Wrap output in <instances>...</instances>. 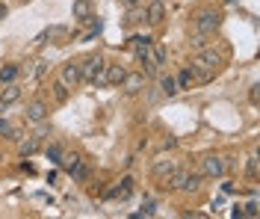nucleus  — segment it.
<instances>
[{
  "instance_id": "f257e3e1",
  "label": "nucleus",
  "mask_w": 260,
  "mask_h": 219,
  "mask_svg": "<svg viewBox=\"0 0 260 219\" xmlns=\"http://www.w3.org/2000/svg\"><path fill=\"white\" fill-rule=\"evenodd\" d=\"M104 56L101 53H89L80 62V83H92V86H104Z\"/></svg>"
},
{
  "instance_id": "f03ea898",
  "label": "nucleus",
  "mask_w": 260,
  "mask_h": 219,
  "mask_svg": "<svg viewBox=\"0 0 260 219\" xmlns=\"http://www.w3.org/2000/svg\"><path fill=\"white\" fill-rule=\"evenodd\" d=\"M225 59H228V53L216 51V48H201V51L192 56L189 66H192L195 71H210V74H216L219 68L225 66Z\"/></svg>"
},
{
  "instance_id": "7ed1b4c3",
  "label": "nucleus",
  "mask_w": 260,
  "mask_h": 219,
  "mask_svg": "<svg viewBox=\"0 0 260 219\" xmlns=\"http://www.w3.org/2000/svg\"><path fill=\"white\" fill-rule=\"evenodd\" d=\"M219 27H222V12L219 9H204V12H198V18H195V30L204 33V36H213Z\"/></svg>"
},
{
  "instance_id": "20e7f679",
  "label": "nucleus",
  "mask_w": 260,
  "mask_h": 219,
  "mask_svg": "<svg viewBox=\"0 0 260 219\" xmlns=\"http://www.w3.org/2000/svg\"><path fill=\"white\" fill-rule=\"evenodd\" d=\"M225 172H228V160L219 157V154H207L201 160V175L204 178H225Z\"/></svg>"
},
{
  "instance_id": "39448f33",
  "label": "nucleus",
  "mask_w": 260,
  "mask_h": 219,
  "mask_svg": "<svg viewBox=\"0 0 260 219\" xmlns=\"http://www.w3.org/2000/svg\"><path fill=\"white\" fill-rule=\"evenodd\" d=\"M186 178H189V169L175 166L172 172H169V178L162 181V190H169V193H183V186H186Z\"/></svg>"
},
{
  "instance_id": "423d86ee",
  "label": "nucleus",
  "mask_w": 260,
  "mask_h": 219,
  "mask_svg": "<svg viewBox=\"0 0 260 219\" xmlns=\"http://www.w3.org/2000/svg\"><path fill=\"white\" fill-rule=\"evenodd\" d=\"M145 74H142V71H139V74H124V80H121V89H124V95H139V92H142V89H145Z\"/></svg>"
},
{
  "instance_id": "0eeeda50",
  "label": "nucleus",
  "mask_w": 260,
  "mask_h": 219,
  "mask_svg": "<svg viewBox=\"0 0 260 219\" xmlns=\"http://www.w3.org/2000/svg\"><path fill=\"white\" fill-rule=\"evenodd\" d=\"M42 145H45V131H42V134H30L27 139H21V145H18V154H21V157H32V154L39 151Z\"/></svg>"
},
{
  "instance_id": "6e6552de",
  "label": "nucleus",
  "mask_w": 260,
  "mask_h": 219,
  "mask_svg": "<svg viewBox=\"0 0 260 219\" xmlns=\"http://www.w3.org/2000/svg\"><path fill=\"white\" fill-rule=\"evenodd\" d=\"M48 118V104L42 101V98H32L30 104H27V121H32V124H42Z\"/></svg>"
},
{
  "instance_id": "1a4fd4ad",
  "label": "nucleus",
  "mask_w": 260,
  "mask_h": 219,
  "mask_svg": "<svg viewBox=\"0 0 260 219\" xmlns=\"http://www.w3.org/2000/svg\"><path fill=\"white\" fill-rule=\"evenodd\" d=\"M145 21L151 27H160L162 21H166V3H162V0H151V3H148Z\"/></svg>"
},
{
  "instance_id": "9d476101",
  "label": "nucleus",
  "mask_w": 260,
  "mask_h": 219,
  "mask_svg": "<svg viewBox=\"0 0 260 219\" xmlns=\"http://www.w3.org/2000/svg\"><path fill=\"white\" fill-rule=\"evenodd\" d=\"M59 80H62L68 89H74V86L80 83V62H74V59H71V62H65V66H62V74H59Z\"/></svg>"
},
{
  "instance_id": "9b49d317",
  "label": "nucleus",
  "mask_w": 260,
  "mask_h": 219,
  "mask_svg": "<svg viewBox=\"0 0 260 219\" xmlns=\"http://www.w3.org/2000/svg\"><path fill=\"white\" fill-rule=\"evenodd\" d=\"M130 193H133V178L127 175V178H121V181H118V184L107 193V196H110V199H115V202H124V199H130Z\"/></svg>"
},
{
  "instance_id": "f8f14e48",
  "label": "nucleus",
  "mask_w": 260,
  "mask_h": 219,
  "mask_svg": "<svg viewBox=\"0 0 260 219\" xmlns=\"http://www.w3.org/2000/svg\"><path fill=\"white\" fill-rule=\"evenodd\" d=\"M71 15H74V21H80V24H89L92 21V3L89 0H74Z\"/></svg>"
},
{
  "instance_id": "ddd939ff",
  "label": "nucleus",
  "mask_w": 260,
  "mask_h": 219,
  "mask_svg": "<svg viewBox=\"0 0 260 219\" xmlns=\"http://www.w3.org/2000/svg\"><path fill=\"white\" fill-rule=\"evenodd\" d=\"M124 74H127L124 66H107L104 68V86H118L124 80Z\"/></svg>"
},
{
  "instance_id": "4468645a",
  "label": "nucleus",
  "mask_w": 260,
  "mask_h": 219,
  "mask_svg": "<svg viewBox=\"0 0 260 219\" xmlns=\"http://www.w3.org/2000/svg\"><path fill=\"white\" fill-rule=\"evenodd\" d=\"M175 166H178V163H175L172 157H169V160H154V166H151L154 181H166V178H169V172H172Z\"/></svg>"
},
{
  "instance_id": "2eb2a0df",
  "label": "nucleus",
  "mask_w": 260,
  "mask_h": 219,
  "mask_svg": "<svg viewBox=\"0 0 260 219\" xmlns=\"http://www.w3.org/2000/svg\"><path fill=\"white\" fill-rule=\"evenodd\" d=\"M157 86H160V92L166 95V98L178 95V80H175L172 74H157Z\"/></svg>"
},
{
  "instance_id": "dca6fc26",
  "label": "nucleus",
  "mask_w": 260,
  "mask_h": 219,
  "mask_svg": "<svg viewBox=\"0 0 260 219\" xmlns=\"http://www.w3.org/2000/svg\"><path fill=\"white\" fill-rule=\"evenodd\" d=\"M18 98H21V86L12 80V83H6V89H3V95H0V107H9V104H15Z\"/></svg>"
},
{
  "instance_id": "f3484780",
  "label": "nucleus",
  "mask_w": 260,
  "mask_h": 219,
  "mask_svg": "<svg viewBox=\"0 0 260 219\" xmlns=\"http://www.w3.org/2000/svg\"><path fill=\"white\" fill-rule=\"evenodd\" d=\"M175 80H178V92H180V89H189V86L195 83V71H192V68H183Z\"/></svg>"
},
{
  "instance_id": "a211bd4d",
  "label": "nucleus",
  "mask_w": 260,
  "mask_h": 219,
  "mask_svg": "<svg viewBox=\"0 0 260 219\" xmlns=\"http://www.w3.org/2000/svg\"><path fill=\"white\" fill-rule=\"evenodd\" d=\"M151 62L157 68L166 66V48H162V45H154V42H151Z\"/></svg>"
},
{
  "instance_id": "6ab92c4d",
  "label": "nucleus",
  "mask_w": 260,
  "mask_h": 219,
  "mask_svg": "<svg viewBox=\"0 0 260 219\" xmlns=\"http://www.w3.org/2000/svg\"><path fill=\"white\" fill-rule=\"evenodd\" d=\"M80 160H83V157H80L77 151H68V154L62 151V157H59V163H62V169H65V172H68V169H74L77 163H80Z\"/></svg>"
},
{
  "instance_id": "aec40b11",
  "label": "nucleus",
  "mask_w": 260,
  "mask_h": 219,
  "mask_svg": "<svg viewBox=\"0 0 260 219\" xmlns=\"http://www.w3.org/2000/svg\"><path fill=\"white\" fill-rule=\"evenodd\" d=\"M201 181H204V175H195V172H189V178H186V186H183V193H198V190H201Z\"/></svg>"
},
{
  "instance_id": "412c9836",
  "label": "nucleus",
  "mask_w": 260,
  "mask_h": 219,
  "mask_svg": "<svg viewBox=\"0 0 260 219\" xmlns=\"http://www.w3.org/2000/svg\"><path fill=\"white\" fill-rule=\"evenodd\" d=\"M53 101H56V104L68 101V86H65L62 80H56V83H53Z\"/></svg>"
},
{
  "instance_id": "4be33fe9",
  "label": "nucleus",
  "mask_w": 260,
  "mask_h": 219,
  "mask_svg": "<svg viewBox=\"0 0 260 219\" xmlns=\"http://www.w3.org/2000/svg\"><path fill=\"white\" fill-rule=\"evenodd\" d=\"M18 71H21L18 66H3L0 68V83H12V80L18 77Z\"/></svg>"
},
{
  "instance_id": "5701e85b",
  "label": "nucleus",
  "mask_w": 260,
  "mask_h": 219,
  "mask_svg": "<svg viewBox=\"0 0 260 219\" xmlns=\"http://www.w3.org/2000/svg\"><path fill=\"white\" fill-rule=\"evenodd\" d=\"M68 175L74 178V181H86V175H89V166H86V160H80L74 169H68Z\"/></svg>"
},
{
  "instance_id": "b1692460",
  "label": "nucleus",
  "mask_w": 260,
  "mask_h": 219,
  "mask_svg": "<svg viewBox=\"0 0 260 219\" xmlns=\"http://www.w3.org/2000/svg\"><path fill=\"white\" fill-rule=\"evenodd\" d=\"M245 175H248L251 181H257V175H260V160L257 157H248V163H245Z\"/></svg>"
},
{
  "instance_id": "393cba45",
  "label": "nucleus",
  "mask_w": 260,
  "mask_h": 219,
  "mask_svg": "<svg viewBox=\"0 0 260 219\" xmlns=\"http://www.w3.org/2000/svg\"><path fill=\"white\" fill-rule=\"evenodd\" d=\"M0 136H6V139H18L21 134L12 128V121H6V118H3V121H0Z\"/></svg>"
},
{
  "instance_id": "a878e982",
  "label": "nucleus",
  "mask_w": 260,
  "mask_h": 219,
  "mask_svg": "<svg viewBox=\"0 0 260 219\" xmlns=\"http://www.w3.org/2000/svg\"><path fill=\"white\" fill-rule=\"evenodd\" d=\"M45 154H48L50 163H59V157H62V145H56V142H53V145H48V148H45Z\"/></svg>"
},
{
  "instance_id": "bb28decb",
  "label": "nucleus",
  "mask_w": 260,
  "mask_h": 219,
  "mask_svg": "<svg viewBox=\"0 0 260 219\" xmlns=\"http://www.w3.org/2000/svg\"><path fill=\"white\" fill-rule=\"evenodd\" d=\"M189 45H192L195 51H201V48H207V36H204V33H198V30H195V36L189 39Z\"/></svg>"
},
{
  "instance_id": "cd10ccee",
  "label": "nucleus",
  "mask_w": 260,
  "mask_h": 219,
  "mask_svg": "<svg viewBox=\"0 0 260 219\" xmlns=\"http://www.w3.org/2000/svg\"><path fill=\"white\" fill-rule=\"evenodd\" d=\"M154 213H157V202H154V199H148V202L142 204V216H154Z\"/></svg>"
},
{
  "instance_id": "c85d7f7f",
  "label": "nucleus",
  "mask_w": 260,
  "mask_h": 219,
  "mask_svg": "<svg viewBox=\"0 0 260 219\" xmlns=\"http://www.w3.org/2000/svg\"><path fill=\"white\" fill-rule=\"evenodd\" d=\"M245 207H248V210H245V216H251V219H254V216H257V213H260V210H257L260 204H257V202H248V204H245Z\"/></svg>"
},
{
  "instance_id": "c756f323",
  "label": "nucleus",
  "mask_w": 260,
  "mask_h": 219,
  "mask_svg": "<svg viewBox=\"0 0 260 219\" xmlns=\"http://www.w3.org/2000/svg\"><path fill=\"white\" fill-rule=\"evenodd\" d=\"M45 74H48V62H39V68H36V77H39V80H45Z\"/></svg>"
},
{
  "instance_id": "7c9ffc66",
  "label": "nucleus",
  "mask_w": 260,
  "mask_h": 219,
  "mask_svg": "<svg viewBox=\"0 0 260 219\" xmlns=\"http://www.w3.org/2000/svg\"><path fill=\"white\" fill-rule=\"evenodd\" d=\"M162 148H178V139H175V136H166V142H162Z\"/></svg>"
},
{
  "instance_id": "2f4dec72",
  "label": "nucleus",
  "mask_w": 260,
  "mask_h": 219,
  "mask_svg": "<svg viewBox=\"0 0 260 219\" xmlns=\"http://www.w3.org/2000/svg\"><path fill=\"white\" fill-rule=\"evenodd\" d=\"M257 98H260L257 86H251V92H248V101H251V104H257Z\"/></svg>"
},
{
  "instance_id": "473e14b6",
  "label": "nucleus",
  "mask_w": 260,
  "mask_h": 219,
  "mask_svg": "<svg viewBox=\"0 0 260 219\" xmlns=\"http://www.w3.org/2000/svg\"><path fill=\"white\" fill-rule=\"evenodd\" d=\"M6 15H9V6H6V3H0V21H3Z\"/></svg>"
}]
</instances>
